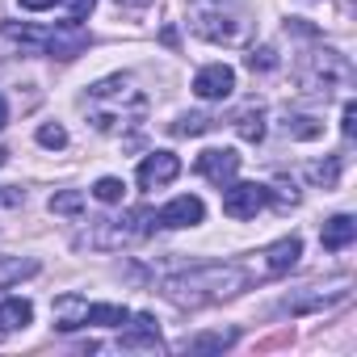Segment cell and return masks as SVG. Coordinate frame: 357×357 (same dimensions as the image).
Segmentation results:
<instances>
[{
  "mask_svg": "<svg viewBox=\"0 0 357 357\" xmlns=\"http://www.w3.org/2000/svg\"><path fill=\"white\" fill-rule=\"evenodd\" d=\"M84 114L97 130L118 135V130L147 118V93L130 76H105L84 93Z\"/></svg>",
  "mask_w": 357,
  "mask_h": 357,
  "instance_id": "obj_1",
  "label": "cell"
},
{
  "mask_svg": "<svg viewBox=\"0 0 357 357\" xmlns=\"http://www.w3.org/2000/svg\"><path fill=\"white\" fill-rule=\"evenodd\" d=\"M244 282L248 278L236 265H198V269H181V273L164 278L160 282V294L168 303H176V307L198 311V307H211V303H223V298L240 294Z\"/></svg>",
  "mask_w": 357,
  "mask_h": 357,
  "instance_id": "obj_2",
  "label": "cell"
},
{
  "mask_svg": "<svg viewBox=\"0 0 357 357\" xmlns=\"http://www.w3.org/2000/svg\"><path fill=\"white\" fill-rule=\"evenodd\" d=\"M185 26L198 38L219 43V47H236L248 34L244 13H236L231 5H223V0H190V5H185Z\"/></svg>",
  "mask_w": 357,
  "mask_h": 357,
  "instance_id": "obj_3",
  "label": "cell"
},
{
  "mask_svg": "<svg viewBox=\"0 0 357 357\" xmlns=\"http://www.w3.org/2000/svg\"><path fill=\"white\" fill-rule=\"evenodd\" d=\"M353 80V68H349V59L340 55V51H311L303 63H298V84L307 89V93H336V89H344Z\"/></svg>",
  "mask_w": 357,
  "mask_h": 357,
  "instance_id": "obj_4",
  "label": "cell"
},
{
  "mask_svg": "<svg viewBox=\"0 0 357 357\" xmlns=\"http://www.w3.org/2000/svg\"><path fill=\"white\" fill-rule=\"evenodd\" d=\"M349 278H336V282H328V286H307L303 294H294V298H286L282 303V311L286 315H307V311H324V307H336V303H344L349 298Z\"/></svg>",
  "mask_w": 357,
  "mask_h": 357,
  "instance_id": "obj_5",
  "label": "cell"
},
{
  "mask_svg": "<svg viewBox=\"0 0 357 357\" xmlns=\"http://www.w3.org/2000/svg\"><path fill=\"white\" fill-rule=\"evenodd\" d=\"M223 215L227 219H257V211L269 206V190L257 181H240V185H223Z\"/></svg>",
  "mask_w": 357,
  "mask_h": 357,
  "instance_id": "obj_6",
  "label": "cell"
},
{
  "mask_svg": "<svg viewBox=\"0 0 357 357\" xmlns=\"http://www.w3.org/2000/svg\"><path fill=\"white\" fill-rule=\"evenodd\" d=\"M89 47V30L80 22H63L55 30H47V43H43V55H55V59H76L80 51Z\"/></svg>",
  "mask_w": 357,
  "mask_h": 357,
  "instance_id": "obj_7",
  "label": "cell"
},
{
  "mask_svg": "<svg viewBox=\"0 0 357 357\" xmlns=\"http://www.w3.org/2000/svg\"><path fill=\"white\" fill-rule=\"evenodd\" d=\"M176 172H181V160L172 151H151L139 164V190H164L168 181H176Z\"/></svg>",
  "mask_w": 357,
  "mask_h": 357,
  "instance_id": "obj_8",
  "label": "cell"
},
{
  "mask_svg": "<svg viewBox=\"0 0 357 357\" xmlns=\"http://www.w3.org/2000/svg\"><path fill=\"white\" fill-rule=\"evenodd\" d=\"M198 172L206 176V181H215V185H231L236 172H240V155L231 147H206L198 155Z\"/></svg>",
  "mask_w": 357,
  "mask_h": 357,
  "instance_id": "obj_9",
  "label": "cell"
},
{
  "mask_svg": "<svg viewBox=\"0 0 357 357\" xmlns=\"http://www.w3.org/2000/svg\"><path fill=\"white\" fill-rule=\"evenodd\" d=\"M194 93H198L202 101H227V97L236 93V72H231L227 63H211V68H202V72L194 76Z\"/></svg>",
  "mask_w": 357,
  "mask_h": 357,
  "instance_id": "obj_10",
  "label": "cell"
},
{
  "mask_svg": "<svg viewBox=\"0 0 357 357\" xmlns=\"http://www.w3.org/2000/svg\"><path fill=\"white\" fill-rule=\"evenodd\" d=\"M202 219H206V206H202V198H194V194L172 198V202L155 215L160 227H198Z\"/></svg>",
  "mask_w": 357,
  "mask_h": 357,
  "instance_id": "obj_11",
  "label": "cell"
},
{
  "mask_svg": "<svg viewBox=\"0 0 357 357\" xmlns=\"http://www.w3.org/2000/svg\"><path fill=\"white\" fill-rule=\"evenodd\" d=\"M126 324H130V328L122 332L118 349H147V353H160V328H155L151 315H130Z\"/></svg>",
  "mask_w": 357,
  "mask_h": 357,
  "instance_id": "obj_12",
  "label": "cell"
},
{
  "mask_svg": "<svg viewBox=\"0 0 357 357\" xmlns=\"http://www.w3.org/2000/svg\"><path fill=\"white\" fill-rule=\"evenodd\" d=\"M353 240H357V219H353V215H336V219H328L324 231H319V244H324L328 252H344Z\"/></svg>",
  "mask_w": 357,
  "mask_h": 357,
  "instance_id": "obj_13",
  "label": "cell"
},
{
  "mask_svg": "<svg viewBox=\"0 0 357 357\" xmlns=\"http://www.w3.org/2000/svg\"><path fill=\"white\" fill-rule=\"evenodd\" d=\"M303 257V244L290 236V240H278L273 248H265V273H290Z\"/></svg>",
  "mask_w": 357,
  "mask_h": 357,
  "instance_id": "obj_14",
  "label": "cell"
},
{
  "mask_svg": "<svg viewBox=\"0 0 357 357\" xmlns=\"http://www.w3.org/2000/svg\"><path fill=\"white\" fill-rule=\"evenodd\" d=\"M84 311H89V298H80V294H63V298H55V328H59V332H76V328H84Z\"/></svg>",
  "mask_w": 357,
  "mask_h": 357,
  "instance_id": "obj_15",
  "label": "cell"
},
{
  "mask_svg": "<svg viewBox=\"0 0 357 357\" xmlns=\"http://www.w3.org/2000/svg\"><path fill=\"white\" fill-rule=\"evenodd\" d=\"M34 324V303L30 298H5L0 303V332H22Z\"/></svg>",
  "mask_w": 357,
  "mask_h": 357,
  "instance_id": "obj_16",
  "label": "cell"
},
{
  "mask_svg": "<svg viewBox=\"0 0 357 357\" xmlns=\"http://www.w3.org/2000/svg\"><path fill=\"white\" fill-rule=\"evenodd\" d=\"M240 340V332L236 328H227V332H202V336H185L181 340V349L185 353H223V349H231Z\"/></svg>",
  "mask_w": 357,
  "mask_h": 357,
  "instance_id": "obj_17",
  "label": "cell"
},
{
  "mask_svg": "<svg viewBox=\"0 0 357 357\" xmlns=\"http://www.w3.org/2000/svg\"><path fill=\"white\" fill-rule=\"evenodd\" d=\"M126 319H130V311L118 303H89V311H84V324H97V328H122Z\"/></svg>",
  "mask_w": 357,
  "mask_h": 357,
  "instance_id": "obj_18",
  "label": "cell"
},
{
  "mask_svg": "<svg viewBox=\"0 0 357 357\" xmlns=\"http://www.w3.org/2000/svg\"><path fill=\"white\" fill-rule=\"evenodd\" d=\"M236 135L248 139V143H261V139H265V109H261V105L240 109V114H236Z\"/></svg>",
  "mask_w": 357,
  "mask_h": 357,
  "instance_id": "obj_19",
  "label": "cell"
},
{
  "mask_svg": "<svg viewBox=\"0 0 357 357\" xmlns=\"http://www.w3.org/2000/svg\"><path fill=\"white\" fill-rule=\"evenodd\" d=\"M211 126H215L211 114H181V118L172 122V135H185V139H190V135H206Z\"/></svg>",
  "mask_w": 357,
  "mask_h": 357,
  "instance_id": "obj_20",
  "label": "cell"
},
{
  "mask_svg": "<svg viewBox=\"0 0 357 357\" xmlns=\"http://www.w3.org/2000/svg\"><path fill=\"white\" fill-rule=\"evenodd\" d=\"M122 194H126V185L118 181V176H101V181L93 185V198H97V202H105V206L122 202Z\"/></svg>",
  "mask_w": 357,
  "mask_h": 357,
  "instance_id": "obj_21",
  "label": "cell"
},
{
  "mask_svg": "<svg viewBox=\"0 0 357 357\" xmlns=\"http://www.w3.org/2000/svg\"><path fill=\"white\" fill-rule=\"evenodd\" d=\"M80 206H84L80 190H63V194L51 198V215H80Z\"/></svg>",
  "mask_w": 357,
  "mask_h": 357,
  "instance_id": "obj_22",
  "label": "cell"
},
{
  "mask_svg": "<svg viewBox=\"0 0 357 357\" xmlns=\"http://www.w3.org/2000/svg\"><path fill=\"white\" fill-rule=\"evenodd\" d=\"M336 176H340V155H332V160H324V164H315V168H311V181H315V185H324V190H332V185H336Z\"/></svg>",
  "mask_w": 357,
  "mask_h": 357,
  "instance_id": "obj_23",
  "label": "cell"
},
{
  "mask_svg": "<svg viewBox=\"0 0 357 357\" xmlns=\"http://www.w3.org/2000/svg\"><path fill=\"white\" fill-rule=\"evenodd\" d=\"M324 126L315 122V118H286V135H294V139H315Z\"/></svg>",
  "mask_w": 357,
  "mask_h": 357,
  "instance_id": "obj_24",
  "label": "cell"
},
{
  "mask_svg": "<svg viewBox=\"0 0 357 357\" xmlns=\"http://www.w3.org/2000/svg\"><path fill=\"white\" fill-rule=\"evenodd\" d=\"M38 143L59 151V147H68V130H63L59 122H47V126H38Z\"/></svg>",
  "mask_w": 357,
  "mask_h": 357,
  "instance_id": "obj_25",
  "label": "cell"
},
{
  "mask_svg": "<svg viewBox=\"0 0 357 357\" xmlns=\"http://www.w3.org/2000/svg\"><path fill=\"white\" fill-rule=\"evenodd\" d=\"M248 68H252V72H273V68H278V51H273V47L252 51V55H248Z\"/></svg>",
  "mask_w": 357,
  "mask_h": 357,
  "instance_id": "obj_26",
  "label": "cell"
},
{
  "mask_svg": "<svg viewBox=\"0 0 357 357\" xmlns=\"http://www.w3.org/2000/svg\"><path fill=\"white\" fill-rule=\"evenodd\" d=\"M30 273H38V265H34V261H9V265H0V282L30 278Z\"/></svg>",
  "mask_w": 357,
  "mask_h": 357,
  "instance_id": "obj_27",
  "label": "cell"
},
{
  "mask_svg": "<svg viewBox=\"0 0 357 357\" xmlns=\"http://www.w3.org/2000/svg\"><path fill=\"white\" fill-rule=\"evenodd\" d=\"M340 130H344V139L357 135V105L353 101H344V109H340Z\"/></svg>",
  "mask_w": 357,
  "mask_h": 357,
  "instance_id": "obj_28",
  "label": "cell"
},
{
  "mask_svg": "<svg viewBox=\"0 0 357 357\" xmlns=\"http://www.w3.org/2000/svg\"><path fill=\"white\" fill-rule=\"evenodd\" d=\"M93 5H97V0H68V17L72 22H84L93 13Z\"/></svg>",
  "mask_w": 357,
  "mask_h": 357,
  "instance_id": "obj_29",
  "label": "cell"
},
{
  "mask_svg": "<svg viewBox=\"0 0 357 357\" xmlns=\"http://www.w3.org/2000/svg\"><path fill=\"white\" fill-rule=\"evenodd\" d=\"M17 5H22L26 13H43V9H55L59 0H17Z\"/></svg>",
  "mask_w": 357,
  "mask_h": 357,
  "instance_id": "obj_30",
  "label": "cell"
},
{
  "mask_svg": "<svg viewBox=\"0 0 357 357\" xmlns=\"http://www.w3.org/2000/svg\"><path fill=\"white\" fill-rule=\"evenodd\" d=\"M5 122H9V105H5V97H0V130H5Z\"/></svg>",
  "mask_w": 357,
  "mask_h": 357,
  "instance_id": "obj_31",
  "label": "cell"
},
{
  "mask_svg": "<svg viewBox=\"0 0 357 357\" xmlns=\"http://www.w3.org/2000/svg\"><path fill=\"white\" fill-rule=\"evenodd\" d=\"M5 160H9V151H0V164H5Z\"/></svg>",
  "mask_w": 357,
  "mask_h": 357,
  "instance_id": "obj_32",
  "label": "cell"
}]
</instances>
